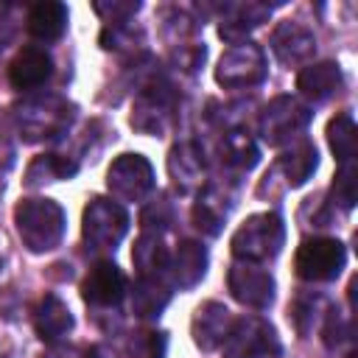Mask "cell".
Instances as JSON below:
<instances>
[{"label":"cell","instance_id":"1","mask_svg":"<svg viewBox=\"0 0 358 358\" xmlns=\"http://www.w3.org/2000/svg\"><path fill=\"white\" fill-rule=\"evenodd\" d=\"M50 73V59L42 50H22L11 64L14 87H34Z\"/></svg>","mask_w":358,"mask_h":358},{"label":"cell","instance_id":"2","mask_svg":"<svg viewBox=\"0 0 358 358\" xmlns=\"http://www.w3.org/2000/svg\"><path fill=\"white\" fill-rule=\"evenodd\" d=\"M302 255H310V263H299V274H305V277H327L341 263V249H338V243H330V241L308 243L302 249Z\"/></svg>","mask_w":358,"mask_h":358},{"label":"cell","instance_id":"3","mask_svg":"<svg viewBox=\"0 0 358 358\" xmlns=\"http://www.w3.org/2000/svg\"><path fill=\"white\" fill-rule=\"evenodd\" d=\"M31 31L36 36H45V39H53L62 34L64 28V8L56 6V3H39L34 11H31Z\"/></svg>","mask_w":358,"mask_h":358}]
</instances>
